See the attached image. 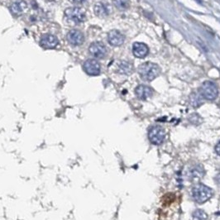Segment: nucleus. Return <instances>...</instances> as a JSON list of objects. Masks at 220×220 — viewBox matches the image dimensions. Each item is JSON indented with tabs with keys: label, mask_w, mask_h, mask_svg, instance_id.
Listing matches in <instances>:
<instances>
[{
	"label": "nucleus",
	"mask_w": 220,
	"mask_h": 220,
	"mask_svg": "<svg viewBox=\"0 0 220 220\" xmlns=\"http://www.w3.org/2000/svg\"><path fill=\"white\" fill-rule=\"evenodd\" d=\"M138 73L145 81H152L160 75V68L157 64L145 62L138 67Z\"/></svg>",
	"instance_id": "f257e3e1"
},
{
	"label": "nucleus",
	"mask_w": 220,
	"mask_h": 220,
	"mask_svg": "<svg viewBox=\"0 0 220 220\" xmlns=\"http://www.w3.org/2000/svg\"><path fill=\"white\" fill-rule=\"evenodd\" d=\"M192 196L195 202L203 203L213 196V190L203 184H197L192 188Z\"/></svg>",
	"instance_id": "f03ea898"
},
{
	"label": "nucleus",
	"mask_w": 220,
	"mask_h": 220,
	"mask_svg": "<svg viewBox=\"0 0 220 220\" xmlns=\"http://www.w3.org/2000/svg\"><path fill=\"white\" fill-rule=\"evenodd\" d=\"M200 96L208 100H214L218 97V90L216 84L212 81H204L200 88Z\"/></svg>",
	"instance_id": "7ed1b4c3"
},
{
	"label": "nucleus",
	"mask_w": 220,
	"mask_h": 220,
	"mask_svg": "<svg viewBox=\"0 0 220 220\" xmlns=\"http://www.w3.org/2000/svg\"><path fill=\"white\" fill-rule=\"evenodd\" d=\"M65 16L66 19L73 23H80L85 20V14L81 8L77 7L69 8L65 11Z\"/></svg>",
	"instance_id": "20e7f679"
},
{
	"label": "nucleus",
	"mask_w": 220,
	"mask_h": 220,
	"mask_svg": "<svg viewBox=\"0 0 220 220\" xmlns=\"http://www.w3.org/2000/svg\"><path fill=\"white\" fill-rule=\"evenodd\" d=\"M166 137V131L160 126H155L151 127L148 132V138L154 145H160L163 142Z\"/></svg>",
	"instance_id": "39448f33"
},
{
	"label": "nucleus",
	"mask_w": 220,
	"mask_h": 220,
	"mask_svg": "<svg viewBox=\"0 0 220 220\" xmlns=\"http://www.w3.org/2000/svg\"><path fill=\"white\" fill-rule=\"evenodd\" d=\"M89 50H90V53L97 59H102L105 57L107 53V49L105 46L99 41L93 42L90 45Z\"/></svg>",
	"instance_id": "423d86ee"
},
{
	"label": "nucleus",
	"mask_w": 220,
	"mask_h": 220,
	"mask_svg": "<svg viewBox=\"0 0 220 220\" xmlns=\"http://www.w3.org/2000/svg\"><path fill=\"white\" fill-rule=\"evenodd\" d=\"M108 40L111 46L120 47L124 44L125 37L119 31L112 30L108 34Z\"/></svg>",
	"instance_id": "0eeeda50"
},
{
	"label": "nucleus",
	"mask_w": 220,
	"mask_h": 220,
	"mask_svg": "<svg viewBox=\"0 0 220 220\" xmlns=\"http://www.w3.org/2000/svg\"><path fill=\"white\" fill-rule=\"evenodd\" d=\"M84 70L90 75H98L100 73V65L96 60L90 59L84 63Z\"/></svg>",
	"instance_id": "6e6552de"
},
{
	"label": "nucleus",
	"mask_w": 220,
	"mask_h": 220,
	"mask_svg": "<svg viewBox=\"0 0 220 220\" xmlns=\"http://www.w3.org/2000/svg\"><path fill=\"white\" fill-rule=\"evenodd\" d=\"M67 41H69V43L73 46H80L84 42V37L80 31L74 29L70 31L67 34Z\"/></svg>",
	"instance_id": "1a4fd4ad"
},
{
	"label": "nucleus",
	"mask_w": 220,
	"mask_h": 220,
	"mask_svg": "<svg viewBox=\"0 0 220 220\" xmlns=\"http://www.w3.org/2000/svg\"><path fill=\"white\" fill-rule=\"evenodd\" d=\"M59 43V41L57 37L51 34H47L44 35L43 37L41 38L40 44L41 46L46 49H52L57 47Z\"/></svg>",
	"instance_id": "9d476101"
},
{
	"label": "nucleus",
	"mask_w": 220,
	"mask_h": 220,
	"mask_svg": "<svg viewBox=\"0 0 220 220\" xmlns=\"http://www.w3.org/2000/svg\"><path fill=\"white\" fill-rule=\"evenodd\" d=\"M153 90L151 87L144 84H140L136 88L135 90V93L139 99L146 100L152 96L153 94Z\"/></svg>",
	"instance_id": "9b49d317"
},
{
	"label": "nucleus",
	"mask_w": 220,
	"mask_h": 220,
	"mask_svg": "<svg viewBox=\"0 0 220 220\" xmlns=\"http://www.w3.org/2000/svg\"><path fill=\"white\" fill-rule=\"evenodd\" d=\"M133 53L136 57L142 59L149 53V48L142 42H135L133 47Z\"/></svg>",
	"instance_id": "f8f14e48"
},
{
	"label": "nucleus",
	"mask_w": 220,
	"mask_h": 220,
	"mask_svg": "<svg viewBox=\"0 0 220 220\" xmlns=\"http://www.w3.org/2000/svg\"><path fill=\"white\" fill-rule=\"evenodd\" d=\"M27 9V4L24 0H17L10 6V11L12 14L16 16L23 14Z\"/></svg>",
	"instance_id": "ddd939ff"
},
{
	"label": "nucleus",
	"mask_w": 220,
	"mask_h": 220,
	"mask_svg": "<svg viewBox=\"0 0 220 220\" xmlns=\"http://www.w3.org/2000/svg\"><path fill=\"white\" fill-rule=\"evenodd\" d=\"M93 11L95 15L99 17H105L109 14V8L103 3H98L95 4Z\"/></svg>",
	"instance_id": "4468645a"
},
{
	"label": "nucleus",
	"mask_w": 220,
	"mask_h": 220,
	"mask_svg": "<svg viewBox=\"0 0 220 220\" xmlns=\"http://www.w3.org/2000/svg\"><path fill=\"white\" fill-rule=\"evenodd\" d=\"M133 65L130 62L127 61H121L120 64L118 65V73L122 74V75H131L133 73Z\"/></svg>",
	"instance_id": "2eb2a0df"
},
{
	"label": "nucleus",
	"mask_w": 220,
	"mask_h": 220,
	"mask_svg": "<svg viewBox=\"0 0 220 220\" xmlns=\"http://www.w3.org/2000/svg\"><path fill=\"white\" fill-rule=\"evenodd\" d=\"M114 4L119 10H126L130 6V0H114Z\"/></svg>",
	"instance_id": "dca6fc26"
},
{
	"label": "nucleus",
	"mask_w": 220,
	"mask_h": 220,
	"mask_svg": "<svg viewBox=\"0 0 220 220\" xmlns=\"http://www.w3.org/2000/svg\"><path fill=\"white\" fill-rule=\"evenodd\" d=\"M193 220H207L208 215L205 213V211L202 209H196L192 214Z\"/></svg>",
	"instance_id": "f3484780"
},
{
	"label": "nucleus",
	"mask_w": 220,
	"mask_h": 220,
	"mask_svg": "<svg viewBox=\"0 0 220 220\" xmlns=\"http://www.w3.org/2000/svg\"><path fill=\"white\" fill-rule=\"evenodd\" d=\"M215 151L218 156H220V142H218V144L215 146Z\"/></svg>",
	"instance_id": "a211bd4d"
},
{
	"label": "nucleus",
	"mask_w": 220,
	"mask_h": 220,
	"mask_svg": "<svg viewBox=\"0 0 220 220\" xmlns=\"http://www.w3.org/2000/svg\"><path fill=\"white\" fill-rule=\"evenodd\" d=\"M70 1L73 4H82L85 0H70Z\"/></svg>",
	"instance_id": "6ab92c4d"
}]
</instances>
